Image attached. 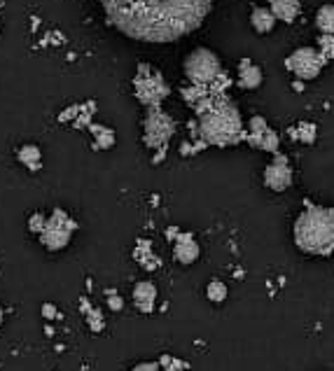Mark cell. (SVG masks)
<instances>
[{
	"label": "cell",
	"instance_id": "d6986e66",
	"mask_svg": "<svg viewBox=\"0 0 334 371\" xmlns=\"http://www.w3.org/2000/svg\"><path fill=\"white\" fill-rule=\"evenodd\" d=\"M297 131H300V133H297V135H300V138L302 140H307V143H311V140H313V126H311V124H300V128H297Z\"/></svg>",
	"mask_w": 334,
	"mask_h": 371
},
{
	"label": "cell",
	"instance_id": "7c38bea8",
	"mask_svg": "<svg viewBox=\"0 0 334 371\" xmlns=\"http://www.w3.org/2000/svg\"><path fill=\"white\" fill-rule=\"evenodd\" d=\"M173 255L180 264H192V262H197V257H199V245L194 243L192 236H178L175 238Z\"/></svg>",
	"mask_w": 334,
	"mask_h": 371
},
{
	"label": "cell",
	"instance_id": "603a6c76",
	"mask_svg": "<svg viewBox=\"0 0 334 371\" xmlns=\"http://www.w3.org/2000/svg\"><path fill=\"white\" fill-rule=\"evenodd\" d=\"M133 371H159V367H157V364H150V362H145V364H138L136 369Z\"/></svg>",
	"mask_w": 334,
	"mask_h": 371
},
{
	"label": "cell",
	"instance_id": "7a4b0ae2",
	"mask_svg": "<svg viewBox=\"0 0 334 371\" xmlns=\"http://www.w3.org/2000/svg\"><path fill=\"white\" fill-rule=\"evenodd\" d=\"M199 117H201V135L210 145H234L243 138V124L238 117V110L234 108L230 98L220 93L210 96L199 105Z\"/></svg>",
	"mask_w": 334,
	"mask_h": 371
},
{
	"label": "cell",
	"instance_id": "ac0fdd59",
	"mask_svg": "<svg viewBox=\"0 0 334 371\" xmlns=\"http://www.w3.org/2000/svg\"><path fill=\"white\" fill-rule=\"evenodd\" d=\"M320 54L325 58H334V35H325L320 40Z\"/></svg>",
	"mask_w": 334,
	"mask_h": 371
},
{
	"label": "cell",
	"instance_id": "4fadbf2b",
	"mask_svg": "<svg viewBox=\"0 0 334 371\" xmlns=\"http://www.w3.org/2000/svg\"><path fill=\"white\" fill-rule=\"evenodd\" d=\"M238 85L243 87V89H257V87L262 85V70L253 66L250 61H243L241 63V80H238Z\"/></svg>",
	"mask_w": 334,
	"mask_h": 371
},
{
	"label": "cell",
	"instance_id": "9c48e42d",
	"mask_svg": "<svg viewBox=\"0 0 334 371\" xmlns=\"http://www.w3.org/2000/svg\"><path fill=\"white\" fill-rule=\"evenodd\" d=\"M290 180H292V173H290V168H288V161H285V157H278L276 161H274L271 166L265 170L267 187H271V190H276V192L288 190Z\"/></svg>",
	"mask_w": 334,
	"mask_h": 371
},
{
	"label": "cell",
	"instance_id": "9a60e30c",
	"mask_svg": "<svg viewBox=\"0 0 334 371\" xmlns=\"http://www.w3.org/2000/svg\"><path fill=\"white\" fill-rule=\"evenodd\" d=\"M315 26L325 35H334V5H325L315 14Z\"/></svg>",
	"mask_w": 334,
	"mask_h": 371
},
{
	"label": "cell",
	"instance_id": "e0dca14e",
	"mask_svg": "<svg viewBox=\"0 0 334 371\" xmlns=\"http://www.w3.org/2000/svg\"><path fill=\"white\" fill-rule=\"evenodd\" d=\"M19 159L26 164L28 168H38L40 166V150H38V147H33V145L23 147V150L19 152Z\"/></svg>",
	"mask_w": 334,
	"mask_h": 371
},
{
	"label": "cell",
	"instance_id": "30bf717a",
	"mask_svg": "<svg viewBox=\"0 0 334 371\" xmlns=\"http://www.w3.org/2000/svg\"><path fill=\"white\" fill-rule=\"evenodd\" d=\"M155 302H157V287L150 280H140L133 287V304H136V308L140 313H152Z\"/></svg>",
	"mask_w": 334,
	"mask_h": 371
},
{
	"label": "cell",
	"instance_id": "52a82bcc",
	"mask_svg": "<svg viewBox=\"0 0 334 371\" xmlns=\"http://www.w3.org/2000/svg\"><path fill=\"white\" fill-rule=\"evenodd\" d=\"M73 229H75L73 220H68L63 210H56V213L52 215V220L45 222L43 232H40L43 234V245L47 250H61V247H66V243L70 240Z\"/></svg>",
	"mask_w": 334,
	"mask_h": 371
},
{
	"label": "cell",
	"instance_id": "8fae6325",
	"mask_svg": "<svg viewBox=\"0 0 334 371\" xmlns=\"http://www.w3.org/2000/svg\"><path fill=\"white\" fill-rule=\"evenodd\" d=\"M269 5H271V14L285 23L295 21L302 10L300 0H269Z\"/></svg>",
	"mask_w": 334,
	"mask_h": 371
},
{
	"label": "cell",
	"instance_id": "277c9868",
	"mask_svg": "<svg viewBox=\"0 0 334 371\" xmlns=\"http://www.w3.org/2000/svg\"><path fill=\"white\" fill-rule=\"evenodd\" d=\"M185 75L194 87H213L225 73H222L220 61L213 52L194 49L185 61Z\"/></svg>",
	"mask_w": 334,
	"mask_h": 371
},
{
	"label": "cell",
	"instance_id": "44dd1931",
	"mask_svg": "<svg viewBox=\"0 0 334 371\" xmlns=\"http://www.w3.org/2000/svg\"><path fill=\"white\" fill-rule=\"evenodd\" d=\"M43 315L47 317V320H52V317H56V308L52 304H45L43 306Z\"/></svg>",
	"mask_w": 334,
	"mask_h": 371
},
{
	"label": "cell",
	"instance_id": "5b68a950",
	"mask_svg": "<svg viewBox=\"0 0 334 371\" xmlns=\"http://www.w3.org/2000/svg\"><path fill=\"white\" fill-rule=\"evenodd\" d=\"M133 85H136V96L145 105H150V108L159 105L164 98L168 96V85L164 82L162 75L150 66L138 68V75H136V82H133Z\"/></svg>",
	"mask_w": 334,
	"mask_h": 371
},
{
	"label": "cell",
	"instance_id": "6da1fadb",
	"mask_svg": "<svg viewBox=\"0 0 334 371\" xmlns=\"http://www.w3.org/2000/svg\"><path fill=\"white\" fill-rule=\"evenodd\" d=\"M105 16L129 38L171 43L201 26L213 0H101Z\"/></svg>",
	"mask_w": 334,
	"mask_h": 371
},
{
	"label": "cell",
	"instance_id": "ba28073f",
	"mask_svg": "<svg viewBox=\"0 0 334 371\" xmlns=\"http://www.w3.org/2000/svg\"><path fill=\"white\" fill-rule=\"evenodd\" d=\"M173 135V120L162 110L152 108L145 117V140L150 147H162Z\"/></svg>",
	"mask_w": 334,
	"mask_h": 371
},
{
	"label": "cell",
	"instance_id": "3957f363",
	"mask_svg": "<svg viewBox=\"0 0 334 371\" xmlns=\"http://www.w3.org/2000/svg\"><path fill=\"white\" fill-rule=\"evenodd\" d=\"M295 243L311 255H330L334 250V213L309 205L295 222Z\"/></svg>",
	"mask_w": 334,
	"mask_h": 371
},
{
	"label": "cell",
	"instance_id": "cb8c5ba5",
	"mask_svg": "<svg viewBox=\"0 0 334 371\" xmlns=\"http://www.w3.org/2000/svg\"><path fill=\"white\" fill-rule=\"evenodd\" d=\"M0 325H3V308H0Z\"/></svg>",
	"mask_w": 334,
	"mask_h": 371
},
{
	"label": "cell",
	"instance_id": "8992f818",
	"mask_svg": "<svg viewBox=\"0 0 334 371\" xmlns=\"http://www.w3.org/2000/svg\"><path fill=\"white\" fill-rule=\"evenodd\" d=\"M325 63V56L320 54L313 47H302V49L292 52V56L288 58V68L297 75L300 80H313L320 75Z\"/></svg>",
	"mask_w": 334,
	"mask_h": 371
},
{
	"label": "cell",
	"instance_id": "5bb4252c",
	"mask_svg": "<svg viewBox=\"0 0 334 371\" xmlns=\"http://www.w3.org/2000/svg\"><path fill=\"white\" fill-rule=\"evenodd\" d=\"M250 21H253V28L257 33H269L274 26H276V16H274L271 10H267V8H257L253 12V16H250Z\"/></svg>",
	"mask_w": 334,
	"mask_h": 371
},
{
	"label": "cell",
	"instance_id": "ffe728a7",
	"mask_svg": "<svg viewBox=\"0 0 334 371\" xmlns=\"http://www.w3.org/2000/svg\"><path fill=\"white\" fill-rule=\"evenodd\" d=\"M43 229H45V217L43 215L31 217V232H43Z\"/></svg>",
	"mask_w": 334,
	"mask_h": 371
},
{
	"label": "cell",
	"instance_id": "2e32d148",
	"mask_svg": "<svg viewBox=\"0 0 334 371\" xmlns=\"http://www.w3.org/2000/svg\"><path fill=\"white\" fill-rule=\"evenodd\" d=\"M206 297L210 299V302L220 304L227 299V285L222 280H210L208 287H206Z\"/></svg>",
	"mask_w": 334,
	"mask_h": 371
},
{
	"label": "cell",
	"instance_id": "7402d4cb",
	"mask_svg": "<svg viewBox=\"0 0 334 371\" xmlns=\"http://www.w3.org/2000/svg\"><path fill=\"white\" fill-rule=\"evenodd\" d=\"M108 304H110V308H113V311H122V306H124V304H122V299L117 297V294L108 299Z\"/></svg>",
	"mask_w": 334,
	"mask_h": 371
}]
</instances>
